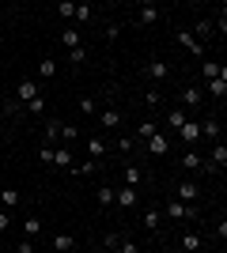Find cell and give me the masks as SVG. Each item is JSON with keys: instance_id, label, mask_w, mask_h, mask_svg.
<instances>
[{"instance_id": "cell-17", "label": "cell", "mask_w": 227, "mask_h": 253, "mask_svg": "<svg viewBox=\"0 0 227 253\" xmlns=\"http://www.w3.org/2000/svg\"><path fill=\"white\" fill-rule=\"evenodd\" d=\"M182 167H185V174H197V170L205 167V159H201V151H193V148H189V151L182 155Z\"/></svg>"}, {"instance_id": "cell-18", "label": "cell", "mask_w": 227, "mask_h": 253, "mask_svg": "<svg viewBox=\"0 0 227 253\" xmlns=\"http://www.w3.org/2000/svg\"><path fill=\"white\" fill-rule=\"evenodd\" d=\"M201 140H212V144L220 140V121L216 117H205V121H201Z\"/></svg>"}, {"instance_id": "cell-46", "label": "cell", "mask_w": 227, "mask_h": 253, "mask_svg": "<svg viewBox=\"0 0 227 253\" xmlns=\"http://www.w3.org/2000/svg\"><path fill=\"white\" fill-rule=\"evenodd\" d=\"M98 253H110V250H98Z\"/></svg>"}, {"instance_id": "cell-30", "label": "cell", "mask_w": 227, "mask_h": 253, "mask_svg": "<svg viewBox=\"0 0 227 253\" xmlns=\"http://www.w3.org/2000/svg\"><path fill=\"white\" fill-rule=\"evenodd\" d=\"M95 201H98V208H114V189H110V185H102V189L95 193Z\"/></svg>"}, {"instance_id": "cell-42", "label": "cell", "mask_w": 227, "mask_h": 253, "mask_svg": "<svg viewBox=\"0 0 227 253\" xmlns=\"http://www.w3.org/2000/svg\"><path fill=\"white\" fill-rule=\"evenodd\" d=\"M133 144H136V140H133V136H118V148L125 151V155H129V151H133Z\"/></svg>"}, {"instance_id": "cell-34", "label": "cell", "mask_w": 227, "mask_h": 253, "mask_svg": "<svg viewBox=\"0 0 227 253\" xmlns=\"http://www.w3.org/2000/svg\"><path fill=\"white\" fill-rule=\"evenodd\" d=\"M57 15H61V19H65V23H72V11H76V4H72V0H65V4H57Z\"/></svg>"}, {"instance_id": "cell-33", "label": "cell", "mask_w": 227, "mask_h": 253, "mask_svg": "<svg viewBox=\"0 0 227 253\" xmlns=\"http://www.w3.org/2000/svg\"><path fill=\"white\" fill-rule=\"evenodd\" d=\"M193 38H216V31H212V19H201L197 23V34Z\"/></svg>"}, {"instance_id": "cell-25", "label": "cell", "mask_w": 227, "mask_h": 253, "mask_svg": "<svg viewBox=\"0 0 227 253\" xmlns=\"http://www.w3.org/2000/svg\"><path fill=\"white\" fill-rule=\"evenodd\" d=\"M38 234H42V219H38V215L23 219V238H38Z\"/></svg>"}, {"instance_id": "cell-45", "label": "cell", "mask_w": 227, "mask_h": 253, "mask_svg": "<svg viewBox=\"0 0 227 253\" xmlns=\"http://www.w3.org/2000/svg\"><path fill=\"white\" fill-rule=\"evenodd\" d=\"M171 253H185V250H178V246H174V250H171Z\"/></svg>"}, {"instance_id": "cell-13", "label": "cell", "mask_w": 227, "mask_h": 253, "mask_svg": "<svg viewBox=\"0 0 227 253\" xmlns=\"http://www.w3.org/2000/svg\"><path fill=\"white\" fill-rule=\"evenodd\" d=\"M140 227H144V231H151V234H155V231H159V227H163V211L155 208V204H151V208L144 211V219H140Z\"/></svg>"}, {"instance_id": "cell-24", "label": "cell", "mask_w": 227, "mask_h": 253, "mask_svg": "<svg viewBox=\"0 0 227 253\" xmlns=\"http://www.w3.org/2000/svg\"><path fill=\"white\" fill-rule=\"evenodd\" d=\"M57 76V61L53 57H42V61H38V80H53Z\"/></svg>"}, {"instance_id": "cell-36", "label": "cell", "mask_w": 227, "mask_h": 253, "mask_svg": "<svg viewBox=\"0 0 227 253\" xmlns=\"http://www.w3.org/2000/svg\"><path fill=\"white\" fill-rule=\"evenodd\" d=\"M38 163H49V167H53V144H42V148H38Z\"/></svg>"}, {"instance_id": "cell-4", "label": "cell", "mask_w": 227, "mask_h": 253, "mask_svg": "<svg viewBox=\"0 0 227 253\" xmlns=\"http://www.w3.org/2000/svg\"><path fill=\"white\" fill-rule=\"evenodd\" d=\"M197 197H201V185H197V181H178V189H174V201H182V204H193Z\"/></svg>"}, {"instance_id": "cell-20", "label": "cell", "mask_w": 227, "mask_h": 253, "mask_svg": "<svg viewBox=\"0 0 227 253\" xmlns=\"http://www.w3.org/2000/svg\"><path fill=\"white\" fill-rule=\"evenodd\" d=\"M61 42H65V49H76V45H84V38H80V27H72V23H68L65 31H61Z\"/></svg>"}, {"instance_id": "cell-31", "label": "cell", "mask_w": 227, "mask_h": 253, "mask_svg": "<svg viewBox=\"0 0 227 253\" xmlns=\"http://www.w3.org/2000/svg\"><path fill=\"white\" fill-rule=\"evenodd\" d=\"M53 250L57 253H68V250H72V234H65V231L53 234Z\"/></svg>"}, {"instance_id": "cell-9", "label": "cell", "mask_w": 227, "mask_h": 253, "mask_svg": "<svg viewBox=\"0 0 227 253\" xmlns=\"http://www.w3.org/2000/svg\"><path fill=\"white\" fill-rule=\"evenodd\" d=\"M136 201H140V193L136 189H129V185H125V189H114V204H118V208H136Z\"/></svg>"}, {"instance_id": "cell-15", "label": "cell", "mask_w": 227, "mask_h": 253, "mask_svg": "<svg viewBox=\"0 0 227 253\" xmlns=\"http://www.w3.org/2000/svg\"><path fill=\"white\" fill-rule=\"evenodd\" d=\"M208 95L216 98V102H224V98H227V72L216 76V80H208Z\"/></svg>"}, {"instance_id": "cell-3", "label": "cell", "mask_w": 227, "mask_h": 253, "mask_svg": "<svg viewBox=\"0 0 227 253\" xmlns=\"http://www.w3.org/2000/svg\"><path fill=\"white\" fill-rule=\"evenodd\" d=\"M224 167H227V144H224V140H216V144H212V155L205 159V170L216 174V170H224Z\"/></svg>"}, {"instance_id": "cell-16", "label": "cell", "mask_w": 227, "mask_h": 253, "mask_svg": "<svg viewBox=\"0 0 227 253\" xmlns=\"http://www.w3.org/2000/svg\"><path fill=\"white\" fill-rule=\"evenodd\" d=\"M61 128H65V121H57V117H49V121H45V144H61Z\"/></svg>"}, {"instance_id": "cell-14", "label": "cell", "mask_w": 227, "mask_h": 253, "mask_svg": "<svg viewBox=\"0 0 227 253\" xmlns=\"http://www.w3.org/2000/svg\"><path fill=\"white\" fill-rule=\"evenodd\" d=\"M125 185H129V189H140L144 185V170L136 167V163H125Z\"/></svg>"}, {"instance_id": "cell-2", "label": "cell", "mask_w": 227, "mask_h": 253, "mask_svg": "<svg viewBox=\"0 0 227 253\" xmlns=\"http://www.w3.org/2000/svg\"><path fill=\"white\" fill-rule=\"evenodd\" d=\"M174 42L182 45V49H185V53H193L197 61H205V57H208V49H205V42H197V38H193V34H189V31H178V38H174Z\"/></svg>"}, {"instance_id": "cell-7", "label": "cell", "mask_w": 227, "mask_h": 253, "mask_svg": "<svg viewBox=\"0 0 227 253\" xmlns=\"http://www.w3.org/2000/svg\"><path fill=\"white\" fill-rule=\"evenodd\" d=\"M201 98H205V91H201V87H182V95H178V106H182L185 114H189L193 106H201Z\"/></svg>"}, {"instance_id": "cell-23", "label": "cell", "mask_w": 227, "mask_h": 253, "mask_svg": "<svg viewBox=\"0 0 227 253\" xmlns=\"http://www.w3.org/2000/svg\"><path fill=\"white\" fill-rule=\"evenodd\" d=\"M182 125H185V110H182V106H174L171 114H167V128H171V132H178Z\"/></svg>"}, {"instance_id": "cell-19", "label": "cell", "mask_w": 227, "mask_h": 253, "mask_svg": "<svg viewBox=\"0 0 227 253\" xmlns=\"http://www.w3.org/2000/svg\"><path fill=\"white\" fill-rule=\"evenodd\" d=\"M224 72H227V64H216L212 57L201 61V76H205V80H216V76H224Z\"/></svg>"}, {"instance_id": "cell-10", "label": "cell", "mask_w": 227, "mask_h": 253, "mask_svg": "<svg viewBox=\"0 0 227 253\" xmlns=\"http://www.w3.org/2000/svg\"><path fill=\"white\" fill-rule=\"evenodd\" d=\"M163 19V11L155 8V4H140V8H136V23H140V27H151V23H159Z\"/></svg>"}, {"instance_id": "cell-21", "label": "cell", "mask_w": 227, "mask_h": 253, "mask_svg": "<svg viewBox=\"0 0 227 253\" xmlns=\"http://www.w3.org/2000/svg\"><path fill=\"white\" fill-rule=\"evenodd\" d=\"M201 246H205V242H201V234L185 231V234H182V242H178V250H185V253H197Z\"/></svg>"}, {"instance_id": "cell-12", "label": "cell", "mask_w": 227, "mask_h": 253, "mask_svg": "<svg viewBox=\"0 0 227 253\" xmlns=\"http://www.w3.org/2000/svg\"><path fill=\"white\" fill-rule=\"evenodd\" d=\"M144 76H148V80H167V76H171V68H167V61H159V57H155V61L144 64Z\"/></svg>"}, {"instance_id": "cell-5", "label": "cell", "mask_w": 227, "mask_h": 253, "mask_svg": "<svg viewBox=\"0 0 227 253\" xmlns=\"http://www.w3.org/2000/svg\"><path fill=\"white\" fill-rule=\"evenodd\" d=\"M15 95H19V106L34 102V98L42 95V91H38V80H31V76H27V80H19V87H15Z\"/></svg>"}, {"instance_id": "cell-6", "label": "cell", "mask_w": 227, "mask_h": 253, "mask_svg": "<svg viewBox=\"0 0 227 253\" xmlns=\"http://www.w3.org/2000/svg\"><path fill=\"white\" fill-rule=\"evenodd\" d=\"M118 125H121V110L118 106H106V110L98 114V128H102V132H114Z\"/></svg>"}, {"instance_id": "cell-26", "label": "cell", "mask_w": 227, "mask_h": 253, "mask_svg": "<svg viewBox=\"0 0 227 253\" xmlns=\"http://www.w3.org/2000/svg\"><path fill=\"white\" fill-rule=\"evenodd\" d=\"M87 155H91V159H102V155H106V140H102V136H91V140H87Z\"/></svg>"}, {"instance_id": "cell-8", "label": "cell", "mask_w": 227, "mask_h": 253, "mask_svg": "<svg viewBox=\"0 0 227 253\" xmlns=\"http://www.w3.org/2000/svg\"><path fill=\"white\" fill-rule=\"evenodd\" d=\"M148 151L155 159H163V155H171V136H167V132H155V136L148 140Z\"/></svg>"}, {"instance_id": "cell-41", "label": "cell", "mask_w": 227, "mask_h": 253, "mask_svg": "<svg viewBox=\"0 0 227 253\" xmlns=\"http://www.w3.org/2000/svg\"><path fill=\"white\" fill-rule=\"evenodd\" d=\"M95 167H98V163H95V159H91V163H80V167H72V170H76V174H84V178H87V174H95Z\"/></svg>"}, {"instance_id": "cell-35", "label": "cell", "mask_w": 227, "mask_h": 253, "mask_svg": "<svg viewBox=\"0 0 227 253\" xmlns=\"http://www.w3.org/2000/svg\"><path fill=\"white\" fill-rule=\"evenodd\" d=\"M68 61H72V64H87V49H84V45L68 49Z\"/></svg>"}, {"instance_id": "cell-29", "label": "cell", "mask_w": 227, "mask_h": 253, "mask_svg": "<svg viewBox=\"0 0 227 253\" xmlns=\"http://www.w3.org/2000/svg\"><path fill=\"white\" fill-rule=\"evenodd\" d=\"M15 204H19V193H15V189H0V208L11 211Z\"/></svg>"}, {"instance_id": "cell-11", "label": "cell", "mask_w": 227, "mask_h": 253, "mask_svg": "<svg viewBox=\"0 0 227 253\" xmlns=\"http://www.w3.org/2000/svg\"><path fill=\"white\" fill-rule=\"evenodd\" d=\"M178 136H182L185 144H189V148H193L197 140H201V121H193V117H185V125L178 128Z\"/></svg>"}, {"instance_id": "cell-47", "label": "cell", "mask_w": 227, "mask_h": 253, "mask_svg": "<svg viewBox=\"0 0 227 253\" xmlns=\"http://www.w3.org/2000/svg\"><path fill=\"white\" fill-rule=\"evenodd\" d=\"M53 253H57V250H53Z\"/></svg>"}, {"instance_id": "cell-32", "label": "cell", "mask_w": 227, "mask_h": 253, "mask_svg": "<svg viewBox=\"0 0 227 253\" xmlns=\"http://www.w3.org/2000/svg\"><path fill=\"white\" fill-rule=\"evenodd\" d=\"M76 106H80V114H87V117H95V114H98V106H95V98H91V95H84Z\"/></svg>"}, {"instance_id": "cell-43", "label": "cell", "mask_w": 227, "mask_h": 253, "mask_svg": "<svg viewBox=\"0 0 227 253\" xmlns=\"http://www.w3.org/2000/svg\"><path fill=\"white\" fill-rule=\"evenodd\" d=\"M8 227H11V215H8V211H4V208H0V234L8 231Z\"/></svg>"}, {"instance_id": "cell-22", "label": "cell", "mask_w": 227, "mask_h": 253, "mask_svg": "<svg viewBox=\"0 0 227 253\" xmlns=\"http://www.w3.org/2000/svg\"><path fill=\"white\" fill-rule=\"evenodd\" d=\"M53 167H65V170H72V151H68L65 144H57V148H53Z\"/></svg>"}, {"instance_id": "cell-37", "label": "cell", "mask_w": 227, "mask_h": 253, "mask_svg": "<svg viewBox=\"0 0 227 253\" xmlns=\"http://www.w3.org/2000/svg\"><path fill=\"white\" fill-rule=\"evenodd\" d=\"M212 31H220V34H227V8H220V15H216V23H212Z\"/></svg>"}, {"instance_id": "cell-27", "label": "cell", "mask_w": 227, "mask_h": 253, "mask_svg": "<svg viewBox=\"0 0 227 253\" xmlns=\"http://www.w3.org/2000/svg\"><path fill=\"white\" fill-rule=\"evenodd\" d=\"M155 132H159V125H155V121H140V125H136V140H144V144H148Z\"/></svg>"}, {"instance_id": "cell-28", "label": "cell", "mask_w": 227, "mask_h": 253, "mask_svg": "<svg viewBox=\"0 0 227 253\" xmlns=\"http://www.w3.org/2000/svg\"><path fill=\"white\" fill-rule=\"evenodd\" d=\"M72 19H76V23H91V19H95V8H91V4H76Z\"/></svg>"}, {"instance_id": "cell-39", "label": "cell", "mask_w": 227, "mask_h": 253, "mask_svg": "<svg viewBox=\"0 0 227 253\" xmlns=\"http://www.w3.org/2000/svg\"><path fill=\"white\" fill-rule=\"evenodd\" d=\"M23 110H27V114H42V110H45V98L38 95L34 102H27V106H23Z\"/></svg>"}, {"instance_id": "cell-44", "label": "cell", "mask_w": 227, "mask_h": 253, "mask_svg": "<svg viewBox=\"0 0 227 253\" xmlns=\"http://www.w3.org/2000/svg\"><path fill=\"white\" fill-rule=\"evenodd\" d=\"M19 253H34V238H23V242H19Z\"/></svg>"}, {"instance_id": "cell-1", "label": "cell", "mask_w": 227, "mask_h": 253, "mask_svg": "<svg viewBox=\"0 0 227 253\" xmlns=\"http://www.w3.org/2000/svg\"><path fill=\"white\" fill-rule=\"evenodd\" d=\"M163 215L167 219H201V208L197 204H182V201H167Z\"/></svg>"}, {"instance_id": "cell-38", "label": "cell", "mask_w": 227, "mask_h": 253, "mask_svg": "<svg viewBox=\"0 0 227 253\" xmlns=\"http://www.w3.org/2000/svg\"><path fill=\"white\" fill-rule=\"evenodd\" d=\"M118 253H140V246L133 242V238H121V242H118Z\"/></svg>"}, {"instance_id": "cell-40", "label": "cell", "mask_w": 227, "mask_h": 253, "mask_svg": "<svg viewBox=\"0 0 227 253\" xmlns=\"http://www.w3.org/2000/svg\"><path fill=\"white\" fill-rule=\"evenodd\" d=\"M163 98H159V91H155V87H151L148 95H144V106H148V110H155V106H159Z\"/></svg>"}]
</instances>
